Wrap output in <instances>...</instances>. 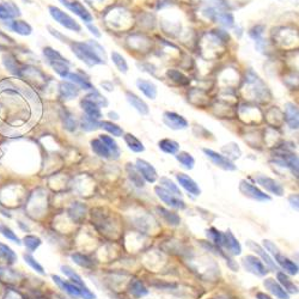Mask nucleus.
<instances>
[{
	"instance_id": "nucleus-28",
	"label": "nucleus",
	"mask_w": 299,
	"mask_h": 299,
	"mask_svg": "<svg viewBox=\"0 0 299 299\" xmlns=\"http://www.w3.org/2000/svg\"><path fill=\"white\" fill-rule=\"evenodd\" d=\"M66 79H68L71 83L75 84V85H77L79 89L88 90V91H94L95 90L94 85H92V84L90 83L88 79H85V78L82 77L80 74L71 73V72H69L67 77H66Z\"/></svg>"
},
{
	"instance_id": "nucleus-7",
	"label": "nucleus",
	"mask_w": 299,
	"mask_h": 299,
	"mask_svg": "<svg viewBox=\"0 0 299 299\" xmlns=\"http://www.w3.org/2000/svg\"><path fill=\"white\" fill-rule=\"evenodd\" d=\"M242 263L246 271L252 273L254 275H257V277H265L267 273H268V269H267L265 263L260 258L252 256V255H248V256L243 258Z\"/></svg>"
},
{
	"instance_id": "nucleus-52",
	"label": "nucleus",
	"mask_w": 299,
	"mask_h": 299,
	"mask_svg": "<svg viewBox=\"0 0 299 299\" xmlns=\"http://www.w3.org/2000/svg\"><path fill=\"white\" fill-rule=\"evenodd\" d=\"M23 258H24L25 263H28V265L30 266L35 272H37V273H39V274H41V275H45L46 274V272H45V269H43V267L41 265H40V263L37 262V261L35 260V258L33 256H31L30 254H24V256H23Z\"/></svg>"
},
{
	"instance_id": "nucleus-25",
	"label": "nucleus",
	"mask_w": 299,
	"mask_h": 299,
	"mask_svg": "<svg viewBox=\"0 0 299 299\" xmlns=\"http://www.w3.org/2000/svg\"><path fill=\"white\" fill-rule=\"evenodd\" d=\"M136 86L150 100H155L157 97V86L153 83L149 82V80L138 79L136 80Z\"/></svg>"
},
{
	"instance_id": "nucleus-17",
	"label": "nucleus",
	"mask_w": 299,
	"mask_h": 299,
	"mask_svg": "<svg viewBox=\"0 0 299 299\" xmlns=\"http://www.w3.org/2000/svg\"><path fill=\"white\" fill-rule=\"evenodd\" d=\"M59 92H60V97H61L62 100L71 101L79 96L80 89L78 88L75 84L71 82H62L60 83L59 85Z\"/></svg>"
},
{
	"instance_id": "nucleus-26",
	"label": "nucleus",
	"mask_w": 299,
	"mask_h": 299,
	"mask_svg": "<svg viewBox=\"0 0 299 299\" xmlns=\"http://www.w3.org/2000/svg\"><path fill=\"white\" fill-rule=\"evenodd\" d=\"M91 149L94 152L101 158H112L113 155L110 152V150L106 146V144L101 140L100 138L98 139H92L91 140Z\"/></svg>"
},
{
	"instance_id": "nucleus-55",
	"label": "nucleus",
	"mask_w": 299,
	"mask_h": 299,
	"mask_svg": "<svg viewBox=\"0 0 299 299\" xmlns=\"http://www.w3.org/2000/svg\"><path fill=\"white\" fill-rule=\"evenodd\" d=\"M289 202L291 205L292 208H295L296 211H298V204H299V196L298 194H293L289 197Z\"/></svg>"
},
{
	"instance_id": "nucleus-60",
	"label": "nucleus",
	"mask_w": 299,
	"mask_h": 299,
	"mask_svg": "<svg viewBox=\"0 0 299 299\" xmlns=\"http://www.w3.org/2000/svg\"><path fill=\"white\" fill-rule=\"evenodd\" d=\"M102 86H106V83H102ZM106 90H108V91H112L113 86H107Z\"/></svg>"
},
{
	"instance_id": "nucleus-36",
	"label": "nucleus",
	"mask_w": 299,
	"mask_h": 299,
	"mask_svg": "<svg viewBox=\"0 0 299 299\" xmlns=\"http://www.w3.org/2000/svg\"><path fill=\"white\" fill-rule=\"evenodd\" d=\"M129 293L133 297L141 298L149 293V290L146 289V286H145L140 280H133L132 283L129 284Z\"/></svg>"
},
{
	"instance_id": "nucleus-50",
	"label": "nucleus",
	"mask_w": 299,
	"mask_h": 299,
	"mask_svg": "<svg viewBox=\"0 0 299 299\" xmlns=\"http://www.w3.org/2000/svg\"><path fill=\"white\" fill-rule=\"evenodd\" d=\"M51 67L54 69V72L57 74H59L60 77L66 79L69 73V65L68 63H63V62H49Z\"/></svg>"
},
{
	"instance_id": "nucleus-42",
	"label": "nucleus",
	"mask_w": 299,
	"mask_h": 299,
	"mask_svg": "<svg viewBox=\"0 0 299 299\" xmlns=\"http://www.w3.org/2000/svg\"><path fill=\"white\" fill-rule=\"evenodd\" d=\"M2 61H4L5 67H6L8 69V71L11 72V73H13V74H16V75H21L22 69H21V67H19V65H18V62H17V60L14 59L12 55H10V54L5 55L4 60H2Z\"/></svg>"
},
{
	"instance_id": "nucleus-31",
	"label": "nucleus",
	"mask_w": 299,
	"mask_h": 299,
	"mask_svg": "<svg viewBox=\"0 0 299 299\" xmlns=\"http://www.w3.org/2000/svg\"><path fill=\"white\" fill-rule=\"evenodd\" d=\"M167 77L168 79L171 80L173 83L177 84V85H188V84L190 83L189 78L182 73V72L177 71V69H168Z\"/></svg>"
},
{
	"instance_id": "nucleus-61",
	"label": "nucleus",
	"mask_w": 299,
	"mask_h": 299,
	"mask_svg": "<svg viewBox=\"0 0 299 299\" xmlns=\"http://www.w3.org/2000/svg\"><path fill=\"white\" fill-rule=\"evenodd\" d=\"M24 1H30V0H24Z\"/></svg>"
},
{
	"instance_id": "nucleus-16",
	"label": "nucleus",
	"mask_w": 299,
	"mask_h": 299,
	"mask_svg": "<svg viewBox=\"0 0 299 299\" xmlns=\"http://www.w3.org/2000/svg\"><path fill=\"white\" fill-rule=\"evenodd\" d=\"M279 163L281 164V167H286L291 170V173L296 177H298V157L293 153L283 152L279 153Z\"/></svg>"
},
{
	"instance_id": "nucleus-56",
	"label": "nucleus",
	"mask_w": 299,
	"mask_h": 299,
	"mask_svg": "<svg viewBox=\"0 0 299 299\" xmlns=\"http://www.w3.org/2000/svg\"><path fill=\"white\" fill-rule=\"evenodd\" d=\"M86 25H88V29L90 30V33L94 35V36H96V37H101V36H102V34L100 33V30H98V29L96 28L95 25H92L91 23H89V24H86Z\"/></svg>"
},
{
	"instance_id": "nucleus-45",
	"label": "nucleus",
	"mask_w": 299,
	"mask_h": 299,
	"mask_svg": "<svg viewBox=\"0 0 299 299\" xmlns=\"http://www.w3.org/2000/svg\"><path fill=\"white\" fill-rule=\"evenodd\" d=\"M207 237L210 238L211 242H213V244L216 246H223V240H224V234L222 231H219L216 228H211L207 230Z\"/></svg>"
},
{
	"instance_id": "nucleus-23",
	"label": "nucleus",
	"mask_w": 299,
	"mask_h": 299,
	"mask_svg": "<svg viewBox=\"0 0 299 299\" xmlns=\"http://www.w3.org/2000/svg\"><path fill=\"white\" fill-rule=\"evenodd\" d=\"M21 16L19 8L13 2H6V4H0V19L1 21H10L14 17Z\"/></svg>"
},
{
	"instance_id": "nucleus-34",
	"label": "nucleus",
	"mask_w": 299,
	"mask_h": 299,
	"mask_svg": "<svg viewBox=\"0 0 299 299\" xmlns=\"http://www.w3.org/2000/svg\"><path fill=\"white\" fill-rule=\"evenodd\" d=\"M157 211H158L159 216L163 218V219L169 225L177 226V225L181 224V218L177 216L176 213H174V212H170L169 210H165V208H163V207H157Z\"/></svg>"
},
{
	"instance_id": "nucleus-33",
	"label": "nucleus",
	"mask_w": 299,
	"mask_h": 299,
	"mask_svg": "<svg viewBox=\"0 0 299 299\" xmlns=\"http://www.w3.org/2000/svg\"><path fill=\"white\" fill-rule=\"evenodd\" d=\"M123 138H124V141H126L127 146H128L129 149L133 151V152L140 153V152H144V151H145L144 144L141 143V141L139 140V139L136 138L135 135L130 134V133H127V134H124Z\"/></svg>"
},
{
	"instance_id": "nucleus-11",
	"label": "nucleus",
	"mask_w": 299,
	"mask_h": 299,
	"mask_svg": "<svg viewBox=\"0 0 299 299\" xmlns=\"http://www.w3.org/2000/svg\"><path fill=\"white\" fill-rule=\"evenodd\" d=\"M59 1L61 2L62 5H65L68 10H71L72 12L77 14L79 18H82L83 21L86 23V24H89V23H91L92 21H94V17H92V14L90 13L88 11V8L84 7L80 2L69 1V0H59Z\"/></svg>"
},
{
	"instance_id": "nucleus-9",
	"label": "nucleus",
	"mask_w": 299,
	"mask_h": 299,
	"mask_svg": "<svg viewBox=\"0 0 299 299\" xmlns=\"http://www.w3.org/2000/svg\"><path fill=\"white\" fill-rule=\"evenodd\" d=\"M155 193L157 194V196H158L159 199L164 202V204L170 206V207L176 208V210H184L185 208L184 201L181 199V197L175 196L174 194H171L168 190H165L164 188L159 187L158 185V187L155 188Z\"/></svg>"
},
{
	"instance_id": "nucleus-19",
	"label": "nucleus",
	"mask_w": 299,
	"mask_h": 299,
	"mask_svg": "<svg viewBox=\"0 0 299 299\" xmlns=\"http://www.w3.org/2000/svg\"><path fill=\"white\" fill-rule=\"evenodd\" d=\"M263 285L272 295H274L278 299H290V295L287 293L285 290L281 287L280 284L278 281H275L274 279L272 278H267L265 281H263Z\"/></svg>"
},
{
	"instance_id": "nucleus-6",
	"label": "nucleus",
	"mask_w": 299,
	"mask_h": 299,
	"mask_svg": "<svg viewBox=\"0 0 299 299\" xmlns=\"http://www.w3.org/2000/svg\"><path fill=\"white\" fill-rule=\"evenodd\" d=\"M202 151H204L206 157L210 159L212 163L217 165V167L222 168L223 170H226V171L236 170V165L234 164V162H232L231 159H229L228 157L223 156L222 153H218L216 151L211 149H204Z\"/></svg>"
},
{
	"instance_id": "nucleus-13",
	"label": "nucleus",
	"mask_w": 299,
	"mask_h": 299,
	"mask_svg": "<svg viewBox=\"0 0 299 299\" xmlns=\"http://www.w3.org/2000/svg\"><path fill=\"white\" fill-rule=\"evenodd\" d=\"M176 179L177 182H179V184L181 185V187H183L188 193L191 194V195L199 196L200 194H201V189H200L199 184H197L190 176L181 173V174H177Z\"/></svg>"
},
{
	"instance_id": "nucleus-20",
	"label": "nucleus",
	"mask_w": 299,
	"mask_h": 299,
	"mask_svg": "<svg viewBox=\"0 0 299 299\" xmlns=\"http://www.w3.org/2000/svg\"><path fill=\"white\" fill-rule=\"evenodd\" d=\"M126 98L127 101H128V103L130 104V106L134 108L136 112L140 113L141 115H147L149 114L150 109H149V106H147L146 102H145L144 100H141L139 96H136L135 94H133V92L130 91H127L126 92Z\"/></svg>"
},
{
	"instance_id": "nucleus-39",
	"label": "nucleus",
	"mask_w": 299,
	"mask_h": 299,
	"mask_svg": "<svg viewBox=\"0 0 299 299\" xmlns=\"http://www.w3.org/2000/svg\"><path fill=\"white\" fill-rule=\"evenodd\" d=\"M158 147L163 152L169 153V155H176L177 151L179 150V145L176 141L171 140V139H163L158 143Z\"/></svg>"
},
{
	"instance_id": "nucleus-38",
	"label": "nucleus",
	"mask_w": 299,
	"mask_h": 299,
	"mask_svg": "<svg viewBox=\"0 0 299 299\" xmlns=\"http://www.w3.org/2000/svg\"><path fill=\"white\" fill-rule=\"evenodd\" d=\"M43 54H45V57L48 59V62H63V63H68L69 65L68 60L66 59V58H63L59 52L55 51L53 48L51 47L43 48Z\"/></svg>"
},
{
	"instance_id": "nucleus-47",
	"label": "nucleus",
	"mask_w": 299,
	"mask_h": 299,
	"mask_svg": "<svg viewBox=\"0 0 299 299\" xmlns=\"http://www.w3.org/2000/svg\"><path fill=\"white\" fill-rule=\"evenodd\" d=\"M100 139L103 141L104 144H106V146L110 150V152H112V155L114 158H118V157L120 156V150H119L118 144H116V141L112 138V136L100 135Z\"/></svg>"
},
{
	"instance_id": "nucleus-8",
	"label": "nucleus",
	"mask_w": 299,
	"mask_h": 299,
	"mask_svg": "<svg viewBox=\"0 0 299 299\" xmlns=\"http://www.w3.org/2000/svg\"><path fill=\"white\" fill-rule=\"evenodd\" d=\"M163 122L168 128L173 130H182L188 128V121L182 115L174 112H164Z\"/></svg>"
},
{
	"instance_id": "nucleus-14",
	"label": "nucleus",
	"mask_w": 299,
	"mask_h": 299,
	"mask_svg": "<svg viewBox=\"0 0 299 299\" xmlns=\"http://www.w3.org/2000/svg\"><path fill=\"white\" fill-rule=\"evenodd\" d=\"M298 107L295 103L287 102L285 104V121L291 129H298L299 126Z\"/></svg>"
},
{
	"instance_id": "nucleus-18",
	"label": "nucleus",
	"mask_w": 299,
	"mask_h": 299,
	"mask_svg": "<svg viewBox=\"0 0 299 299\" xmlns=\"http://www.w3.org/2000/svg\"><path fill=\"white\" fill-rule=\"evenodd\" d=\"M223 246L231 252L232 255H240L242 254V246H240L239 242L237 240V238L234 236V234L230 230H228L224 234V240H223Z\"/></svg>"
},
{
	"instance_id": "nucleus-5",
	"label": "nucleus",
	"mask_w": 299,
	"mask_h": 299,
	"mask_svg": "<svg viewBox=\"0 0 299 299\" xmlns=\"http://www.w3.org/2000/svg\"><path fill=\"white\" fill-rule=\"evenodd\" d=\"M239 191L244 196L249 197V199L256 200V201H261V202L271 201V196L267 195V194L263 193L262 190L258 189L257 187H255V185H252L251 183H249V182L246 181H240Z\"/></svg>"
},
{
	"instance_id": "nucleus-37",
	"label": "nucleus",
	"mask_w": 299,
	"mask_h": 299,
	"mask_svg": "<svg viewBox=\"0 0 299 299\" xmlns=\"http://www.w3.org/2000/svg\"><path fill=\"white\" fill-rule=\"evenodd\" d=\"M110 58H112L113 63H114L115 67L118 68L119 71L122 72V73H127V72H128V63H127L126 59H124L120 53L113 51L112 53H110Z\"/></svg>"
},
{
	"instance_id": "nucleus-2",
	"label": "nucleus",
	"mask_w": 299,
	"mask_h": 299,
	"mask_svg": "<svg viewBox=\"0 0 299 299\" xmlns=\"http://www.w3.org/2000/svg\"><path fill=\"white\" fill-rule=\"evenodd\" d=\"M48 11H49V14L52 16V18H53L55 22L59 23L60 25L68 29V30L77 31V33H80V31H82V27H80L79 23L75 21L74 18H72L69 14L60 10L59 7L49 6Z\"/></svg>"
},
{
	"instance_id": "nucleus-3",
	"label": "nucleus",
	"mask_w": 299,
	"mask_h": 299,
	"mask_svg": "<svg viewBox=\"0 0 299 299\" xmlns=\"http://www.w3.org/2000/svg\"><path fill=\"white\" fill-rule=\"evenodd\" d=\"M204 14L208 19H211V21L216 23H219V24L224 25L226 28L234 27V23H235L234 14L231 12H228V11L222 10V8H218V7L208 6L207 8H205L204 10Z\"/></svg>"
},
{
	"instance_id": "nucleus-48",
	"label": "nucleus",
	"mask_w": 299,
	"mask_h": 299,
	"mask_svg": "<svg viewBox=\"0 0 299 299\" xmlns=\"http://www.w3.org/2000/svg\"><path fill=\"white\" fill-rule=\"evenodd\" d=\"M80 126H82V129L85 130V132H92V130L100 128V122H98V120H95V119L85 115L83 116Z\"/></svg>"
},
{
	"instance_id": "nucleus-24",
	"label": "nucleus",
	"mask_w": 299,
	"mask_h": 299,
	"mask_svg": "<svg viewBox=\"0 0 299 299\" xmlns=\"http://www.w3.org/2000/svg\"><path fill=\"white\" fill-rule=\"evenodd\" d=\"M80 106H82L85 114L90 116V118L95 119V120H100V119L102 118V113H101L100 107H98L97 104H95L94 102H91V101L84 98L82 102H80Z\"/></svg>"
},
{
	"instance_id": "nucleus-32",
	"label": "nucleus",
	"mask_w": 299,
	"mask_h": 299,
	"mask_svg": "<svg viewBox=\"0 0 299 299\" xmlns=\"http://www.w3.org/2000/svg\"><path fill=\"white\" fill-rule=\"evenodd\" d=\"M8 27H10L11 30L14 31V33L22 35V36H28V35H30L31 31H33L31 25L28 24V23L24 21H12Z\"/></svg>"
},
{
	"instance_id": "nucleus-29",
	"label": "nucleus",
	"mask_w": 299,
	"mask_h": 299,
	"mask_svg": "<svg viewBox=\"0 0 299 299\" xmlns=\"http://www.w3.org/2000/svg\"><path fill=\"white\" fill-rule=\"evenodd\" d=\"M69 217L72 218V220L75 223H80L83 219H85L86 214V207L85 205L80 204V202H75L74 205L71 206V208L68 210Z\"/></svg>"
},
{
	"instance_id": "nucleus-49",
	"label": "nucleus",
	"mask_w": 299,
	"mask_h": 299,
	"mask_svg": "<svg viewBox=\"0 0 299 299\" xmlns=\"http://www.w3.org/2000/svg\"><path fill=\"white\" fill-rule=\"evenodd\" d=\"M23 242H24L25 248L28 249L29 251H35L40 245H41V239H40L37 236H34V235H27L24 238H23Z\"/></svg>"
},
{
	"instance_id": "nucleus-46",
	"label": "nucleus",
	"mask_w": 299,
	"mask_h": 299,
	"mask_svg": "<svg viewBox=\"0 0 299 299\" xmlns=\"http://www.w3.org/2000/svg\"><path fill=\"white\" fill-rule=\"evenodd\" d=\"M100 128H103L104 130L110 133L113 136H122L123 135V129L121 127H119L118 124L109 122V121H103L100 122Z\"/></svg>"
},
{
	"instance_id": "nucleus-1",
	"label": "nucleus",
	"mask_w": 299,
	"mask_h": 299,
	"mask_svg": "<svg viewBox=\"0 0 299 299\" xmlns=\"http://www.w3.org/2000/svg\"><path fill=\"white\" fill-rule=\"evenodd\" d=\"M72 51L77 55V58L79 60L88 65L89 67H94L97 65H103L104 60L95 52V49L89 45V43L84 42H73L71 45Z\"/></svg>"
},
{
	"instance_id": "nucleus-51",
	"label": "nucleus",
	"mask_w": 299,
	"mask_h": 299,
	"mask_svg": "<svg viewBox=\"0 0 299 299\" xmlns=\"http://www.w3.org/2000/svg\"><path fill=\"white\" fill-rule=\"evenodd\" d=\"M86 100L91 101V102L97 104L98 107H107V106H108V101H107V98L104 97V96L101 95L98 91H96V90L91 91V94H89L88 96H86Z\"/></svg>"
},
{
	"instance_id": "nucleus-41",
	"label": "nucleus",
	"mask_w": 299,
	"mask_h": 299,
	"mask_svg": "<svg viewBox=\"0 0 299 299\" xmlns=\"http://www.w3.org/2000/svg\"><path fill=\"white\" fill-rule=\"evenodd\" d=\"M71 258L73 260L74 263L83 267V268H94V261L89 256H86V255L80 254V252H75V254H72Z\"/></svg>"
},
{
	"instance_id": "nucleus-57",
	"label": "nucleus",
	"mask_w": 299,
	"mask_h": 299,
	"mask_svg": "<svg viewBox=\"0 0 299 299\" xmlns=\"http://www.w3.org/2000/svg\"><path fill=\"white\" fill-rule=\"evenodd\" d=\"M171 1H175V0H159V4H158V8H162L164 6H167V5L173 4Z\"/></svg>"
},
{
	"instance_id": "nucleus-27",
	"label": "nucleus",
	"mask_w": 299,
	"mask_h": 299,
	"mask_svg": "<svg viewBox=\"0 0 299 299\" xmlns=\"http://www.w3.org/2000/svg\"><path fill=\"white\" fill-rule=\"evenodd\" d=\"M126 170L127 174H128V177L133 184L138 188H143L145 185V179L141 176V174L139 173V170L136 169L135 165L128 163L126 165Z\"/></svg>"
},
{
	"instance_id": "nucleus-10",
	"label": "nucleus",
	"mask_w": 299,
	"mask_h": 299,
	"mask_svg": "<svg viewBox=\"0 0 299 299\" xmlns=\"http://www.w3.org/2000/svg\"><path fill=\"white\" fill-rule=\"evenodd\" d=\"M256 182L261 185L262 188H265L267 191L273 194L275 196H283L284 195V188L279 182L275 179H271V177L265 176V175H258L255 177Z\"/></svg>"
},
{
	"instance_id": "nucleus-44",
	"label": "nucleus",
	"mask_w": 299,
	"mask_h": 299,
	"mask_svg": "<svg viewBox=\"0 0 299 299\" xmlns=\"http://www.w3.org/2000/svg\"><path fill=\"white\" fill-rule=\"evenodd\" d=\"M0 234H1L4 237H6L8 240H11V242L16 243V244L18 245L22 244L21 239H19V237L17 236L16 232H14L10 226L2 224V223H0Z\"/></svg>"
},
{
	"instance_id": "nucleus-12",
	"label": "nucleus",
	"mask_w": 299,
	"mask_h": 299,
	"mask_svg": "<svg viewBox=\"0 0 299 299\" xmlns=\"http://www.w3.org/2000/svg\"><path fill=\"white\" fill-rule=\"evenodd\" d=\"M135 167L136 169L139 170V173L141 174V176H143L145 181L150 182V183H155L157 179H158L156 169L149 163V162L144 161V159H138Z\"/></svg>"
},
{
	"instance_id": "nucleus-30",
	"label": "nucleus",
	"mask_w": 299,
	"mask_h": 299,
	"mask_svg": "<svg viewBox=\"0 0 299 299\" xmlns=\"http://www.w3.org/2000/svg\"><path fill=\"white\" fill-rule=\"evenodd\" d=\"M277 278H278L279 284H280L281 287H283V289L285 290L287 293H297L298 292L297 286H296L295 284L292 283L291 279L287 277L286 273L278 271L277 272Z\"/></svg>"
},
{
	"instance_id": "nucleus-53",
	"label": "nucleus",
	"mask_w": 299,
	"mask_h": 299,
	"mask_svg": "<svg viewBox=\"0 0 299 299\" xmlns=\"http://www.w3.org/2000/svg\"><path fill=\"white\" fill-rule=\"evenodd\" d=\"M62 121H63V126H65V128L69 130V132H74V130L77 129V122H75L73 115H72L71 113L66 112L65 110V115L62 116Z\"/></svg>"
},
{
	"instance_id": "nucleus-54",
	"label": "nucleus",
	"mask_w": 299,
	"mask_h": 299,
	"mask_svg": "<svg viewBox=\"0 0 299 299\" xmlns=\"http://www.w3.org/2000/svg\"><path fill=\"white\" fill-rule=\"evenodd\" d=\"M263 31H265V27L263 25H256V27L251 28L250 30H249V35H250V37L252 40H255L257 43L262 42V35Z\"/></svg>"
},
{
	"instance_id": "nucleus-59",
	"label": "nucleus",
	"mask_w": 299,
	"mask_h": 299,
	"mask_svg": "<svg viewBox=\"0 0 299 299\" xmlns=\"http://www.w3.org/2000/svg\"><path fill=\"white\" fill-rule=\"evenodd\" d=\"M108 116L110 119H113V120H119V115L116 114L115 112H109L108 113Z\"/></svg>"
},
{
	"instance_id": "nucleus-43",
	"label": "nucleus",
	"mask_w": 299,
	"mask_h": 299,
	"mask_svg": "<svg viewBox=\"0 0 299 299\" xmlns=\"http://www.w3.org/2000/svg\"><path fill=\"white\" fill-rule=\"evenodd\" d=\"M176 159L179 162L185 169H189L191 170L194 168V165H195V159L193 158V156L190 155V153L188 152H179L176 153Z\"/></svg>"
},
{
	"instance_id": "nucleus-58",
	"label": "nucleus",
	"mask_w": 299,
	"mask_h": 299,
	"mask_svg": "<svg viewBox=\"0 0 299 299\" xmlns=\"http://www.w3.org/2000/svg\"><path fill=\"white\" fill-rule=\"evenodd\" d=\"M256 298L257 299H272L268 295H266V293H263V292H258L256 295Z\"/></svg>"
},
{
	"instance_id": "nucleus-21",
	"label": "nucleus",
	"mask_w": 299,
	"mask_h": 299,
	"mask_svg": "<svg viewBox=\"0 0 299 299\" xmlns=\"http://www.w3.org/2000/svg\"><path fill=\"white\" fill-rule=\"evenodd\" d=\"M52 279H53L54 283L57 284V285L59 286L62 291L68 293V295L72 296V297H80V296H82V290H80L78 286H75L74 284L69 283V281L62 280V279L60 277H58V275H53Z\"/></svg>"
},
{
	"instance_id": "nucleus-15",
	"label": "nucleus",
	"mask_w": 299,
	"mask_h": 299,
	"mask_svg": "<svg viewBox=\"0 0 299 299\" xmlns=\"http://www.w3.org/2000/svg\"><path fill=\"white\" fill-rule=\"evenodd\" d=\"M246 244H248V246L251 249V250H254L257 255H260L261 258L263 260L262 262L265 263V265L268 266L271 271H273V272H278L279 271L277 263H275L274 261H273V258L269 256L268 254H267V251L262 248V246L256 244V243L252 242V240H248V242H246Z\"/></svg>"
},
{
	"instance_id": "nucleus-4",
	"label": "nucleus",
	"mask_w": 299,
	"mask_h": 299,
	"mask_svg": "<svg viewBox=\"0 0 299 299\" xmlns=\"http://www.w3.org/2000/svg\"><path fill=\"white\" fill-rule=\"evenodd\" d=\"M61 271L65 275H67V277L72 280V284H74L75 286L79 287L80 290H82V297L83 299H96V296L89 290V287L85 285V283H84V280L82 279L78 273H75L73 269L71 268V267L68 266H62L61 267Z\"/></svg>"
},
{
	"instance_id": "nucleus-40",
	"label": "nucleus",
	"mask_w": 299,
	"mask_h": 299,
	"mask_svg": "<svg viewBox=\"0 0 299 299\" xmlns=\"http://www.w3.org/2000/svg\"><path fill=\"white\" fill-rule=\"evenodd\" d=\"M159 183H161L162 188H164V189L169 191V193L174 194V195L177 197H182V191L179 190V188L177 187V185L174 183L170 179H168V177H161V179H159Z\"/></svg>"
},
{
	"instance_id": "nucleus-35",
	"label": "nucleus",
	"mask_w": 299,
	"mask_h": 299,
	"mask_svg": "<svg viewBox=\"0 0 299 299\" xmlns=\"http://www.w3.org/2000/svg\"><path fill=\"white\" fill-rule=\"evenodd\" d=\"M0 258L4 260L7 265H13L17 261V255L10 246L0 242Z\"/></svg>"
},
{
	"instance_id": "nucleus-22",
	"label": "nucleus",
	"mask_w": 299,
	"mask_h": 299,
	"mask_svg": "<svg viewBox=\"0 0 299 299\" xmlns=\"http://www.w3.org/2000/svg\"><path fill=\"white\" fill-rule=\"evenodd\" d=\"M273 257H274V260H275L274 262H277L278 265L280 266L286 273H289V274H291V275L298 274V266L296 265L293 261L290 260V258H287L284 256V255H281V252H278V254H275Z\"/></svg>"
}]
</instances>
